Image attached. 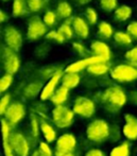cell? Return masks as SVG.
I'll use <instances>...</instances> for the list:
<instances>
[{
  "mask_svg": "<svg viewBox=\"0 0 137 156\" xmlns=\"http://www.w3.org/2000/svg\"><path fill=\"white\" fill-rule=\"evenodd\" d=\"M29 11L33 13H37L48 5L49 0H27Z\"/></svg>",
  "mask_w": 137,
  "mask_h": 156,
  "instance_id": "cell-28",
  "label": "cell"
},
{
  "mask_svg": "<svg viewBox=\"0 0 137 156\" xmlns=\"http://www.w3.org/2000/svg\"><path fill=\"white\" fill-rule=\"evenodd\" d=\"M125 60L128 61L130 64L134 66V67L137 68V46L131 48L130 50H128L125 52Z\"/></svg>",
  "mask_w": 137,
  "mask_h": 156,
  "instance_id": "cell-39",
  "label": "cell"
},
{
  "mask_svg": "<svg viewBox=\"0 0 137 156\" xmlns=\"http://www.w3.org/2000/svg\"><path fill=\"white\" fill-rule=\"evenodd\" d=\"M12 83H13V76L12 74L5 73L4 76H2L1 79H0V91H1V94L5 93V91L10 88V86L12 85Z\"/></svg>",
  "mask_w": 137,
  "mask_h": 156,
  "instance_id": "cell-35",
  "label": "cell"
},
{
  "mask_svg": "<svg viewBox=\"0 0 137 156\" xmlns=\"http://www.w3.org/2000/svg\"><path fill=\"white\" fill-rule=\"evenodd\" d=\"M2 1H4V2H6V1H9V0H2Z\"/></svg>",
  "mask_w": 137,
  "mask_h": 156,
  "instance_id": "cell-51",
  "label": "cell"
},
{
  "mask_svg": "<svg viewBox=\"0 0 137 156\" xmlns=\"http://www.w3.org/2000/svg\"><path fill=\"white\" fill-rule=\"evenodd\" d=\"M110 78L117 83H131L137 80V68L132 64H119L110 70Z\"/></svg>",
  "mask_w": 137,
  "mask_h": 156,
  "instance_id": "cell-4",
  "label": "cell"
},
{
  "mask_svg": "<svg viewBox=\"0 0 137 156\" xmlns=\"http://www.w3.org/2000/svg\"><path fill=\"white\" fill-rule=\"evenodd\" d=\"M114 39H115V43L118 44L119 46H122V47L130 46L132 44V41H133V38L131 37V35L128 32H123V31L115 32Z\"/></svg>",
  "mask_w": 137,
  "mask_h": 156,
  "instance_id": "cell-27",
  "label": "cell"
},
{
  "mask_svg": "<svg viewBox=\"0 0 137 156\" xmlns=\"http://www.w3.org/2000/svg\"><path fill=\"white\" fill-rule=\"evenodd\" d=\"M1 132H2V141H9L11 136V125L5 119H1Z\"/></svg>",
  "mask_w": 137,
  "mask_h": 156,
  "instance_id": "cell-41",
  "label": "cell"
},
{
  "mask_svg": "<svg viewBox=\"0 0 137 156\" xmlns=\"http://www.w3.org/2000/svg\"><path fill=\"white\" fill-rule=\"evenodd\" d=\"M8 20V16H6V13L3 12V11H0V21L1 23H4L5 21Z\"/></svg>",
  "mask_w": 137,
  "mask_h": 156,
  "instance_id": "cell-48",
  "label": "cell"
},
{
  "mask_svg": "<svg viewBox=\"0 0 137 156\" xmlns=\"http://www.w3.org/2000/svg\"><path fill=\"white\" fill-rule=\"evenodd\" d=\"M87 63L84 58H82V60H79L77 62L69 64L65 68V73H80L81 71H83L84 69H87Z\"/></svg>",
  "mask_w": 137,
  "mask_h": 156,
  "instance_id": "cell-26",
  "label": "cell"
},
{
  "mask_svg": "<svg viewBox=\"0 0 137 156\" xmlns=\"http://www.w3.org/2000/svg\"><path fill=\"white\" fill-rule=\"evenodd\" d=\"M112 26L107 21H101L98 25V36L103 39H110L114 36Z\"/></svg>",
  "mask_w": 137,
  "mask_h": 156,
  "instance_id": "cell-25",
  "label": "cell"
},
{
  "mask_svg": "<svg viewBox=\"0 0 137 156\" xmlns=\"http://www.w3.org/2000/svg\"><path fill=\"white\" fill-rule=\"evenodd\" d=\"M128 100L133 106H137V90H135V89L130 90L129 94H128Z\"/></svg>",
  "mask_w": 137,
  "mask_h": 156,
  "instance_id": "cell-45",
  "label": "cell"
},
{
  "mask_svg": "<svg viewBox=\"0 0 137 156\" xmlns=\"http://www.w3.org/2000/svg\"><path fill=\"white\" fill-rule=\"evenodd\" d=\"M29 11L27 0H14L12 5V16L15 18L23 17Z\"/></svg>",
  "mask_w": 137,
  "mask_h": 156,
  "instance_id": "cell-22",
  "label": "cell"
},
{
  "mask_svg": "<svg viewBox=\"0 0 137 156\" xmlns=\"http://www.w3.org/2000/svg\"><path fill=\"white\" fill-rule=\"evenodd\" d=\"M121 134H122V129L118 126L117 124H113L110 125V141L112 142H117L120 140L121 138Z\"/></svg>",
  "mask_w": 137,
  "mask_h": 156,
  "instance_id": "cell-37",
  "label": "cell"
},
{
  "mask_svg": "<svg viewBox=\"0 0 137 156\" xmlns=\"http://www.w3.org/2000/svg\"><path fill=\"white\" fill-rule=\"evenodd\" d=\"M38 153L39 156H54V154L52 153L51 148L49 147L48 142L46 141H41L38 144Z\"/></svg>",
  "mask_w": 137,
  "mask_h": 156,
  "instance_id": "cell-40",
  "label": "cell"
},
{
  "mask_svg": "<svg viewBox=\"0 0 137 156\" xmlns=\"http://www.w3.org/2000/svg\"><path fill=\"white\" fill-rule=\"evenodd\" d=\"M132 13H133V10L131 6L128 4H122L116 9V11L114 12V17L117 21L123 23V21H127L132 16Z\"/></svg>",
  "mask_w": 137,
  "mask_h": 156,
  "instance_id": "cell-23",
  "label": "cell"
},
{
  "mask_svg": "<svg viewBox=\"0 0 137 156\" xmlns=\"http://www.w3.org/2000/svg\"><path fill=\"white\" fill-rule=\"evenodd\" d=\"M77 148L76 136L71 133L61 135L55 141V152L57 153H74Z\"/></svg>",
  "mask_w": 137,
  "mask_h": 156,
  "instance_id": "cell-11",
  "label": "cell"
},
{
  "mask_svg": "<svg viewBox=\"0 0 137 156\" xmlns=\"http://www.w3.org/2000/svg\"><path fill=\"white\" fill-rule=\"evenodd\" d=\"M54 156H74V153H57L54 152Z\"/></svg>",
  "mask_w": 137,
  "mask_h": 156,
  "instance_id": "cell-50",
  "label": "cell"
},
{
  "mask_svg": "<svg viewBox=\"0 0 137 156\" xmlns=\"http://www.w3.org/2000/svg\"><path fill=\"white\" fill-rule=\"evenodd\" d=\"M110 125L103 119H95L87 124L85 135L94 144H102L110 139Z\"/></svg>",
  "mask_w": 137,
  "mask_h": 156,
  "instance_id": "cell-2",
  "label": "cell"
},
{
  "mask_svg": "<svg viewBox=\"0 0 137 156\" xmlns=\"http://www.w3.org/2000/svg\"><path fill=\"white\" fill-rule=\"evenodd\" d=\"M2 147H3V154L4 156H15L12 148L9 144V141H2Z\"/></svg>",
  "mask_w": 137,
  "mask_h": 156,
  "instance_id": "cell-46",
  "label": "cell"
},
{
  "mask_svg": "<svg viewBox=\"0 0 137 156\" xmlns=\"http://www.w3.org/2000/svg\"><path fill=\"white\" fill-rule=\"evenodd\" d=\"M46 38L49 39V41H53L57 44H64L67 41L57 30H51V31H49L47 33V35H46Z\"/></svg>",
  "mask_w": 137,
  "mask_h": 156,
  "instance_id": "cell-38",
  "label": "cell"
},
{
  "mask_svg": "<svg viewBox=\"0 0 137 156\" xmlns=\"http://www.w3.org/2000/svg\"><path fill=\"white\" fill-rule=\"evenodd\" d=\"M62 76H63V69H59L50 80H48V82L44 85V88H43V90H41V96H39L41 101L50 100V99H51L52 94H53L54 91L57 89L59 83L62 81Z\"/></svg>",
  "mask_w": 137,
  "mask_h": 156,
  "instance_id": "cell-13",
  "label": "cell"
},
{
  "mask_svg": "<svg viewBox=\"0 0 137 156\" xmlns=\"http://www.w3.org/2000/svg\"><path fill=\"white\" fill-rule=\"evenodd\" d=\"M57 20H59V17H57L56 13L51 10H48L43 16V21L45 23V25L47 26L48 28L53 27Z\"/></svg>",
  "mask_w": 137,
  "mask_h": 156,
  "instance_id": "cell-32",
  "label": "cell"
},
{
  "mask_svg": "<svg viewBox=\"0 0 137 156\" xmlns=\"http://www.w3.org/2000/svg\"><path fill=\"white\" fill-rule=\"evenodd\" d=\"M44 88V85L41 81H34V82L29 83L27 86L23 88V97L27 100H32V99L36 98L37 96H41V90Z\"/></svg>",
  "mask_w": 137,
  "mask_h": 156,
  "instance_id": "cell-16",
  "label": "cell"
},
{
  "mask_svg": "<svg viewBox=\"0 0 137 156\" xmlns=\"http://www.w3.org/2000/svg\"><path fill=\"white\" fill-rule=\"evenodd\" d=\"M50 51V47L47 45H41L39 46L38 48H36V51H35V54L39 58H44L45 55H47V53Z\"/></svg>",
  "mask_w": 137,
  "mask_h": 156,
  "instance_id": "cell-44",
  "label": "cell"
},
{
  "mask_svg": "<svg viewBox=\"0 0 137 156\" xmlns=\"http://www.w3.org/2000/svg\"><path fill=\"white\" fill-rule=\"evenodd\" d=\"M87 72L89 74L94 76H104L106 74L107 72H110V65L109 63L104 62V63H98V64H95V65H92L87 68Z\"/></svg>",
  "mask_w": 137,
  "mask_h": 156,
  "instance_id": "cell-21",
  "label": "cell"
},
{
  "mask_svg": "<svg viewBox=\"0 0 137 156\" xmlns=\"http://www.w3.org/2000/svg\"><path fill=\"white\" fill-rule=\"evenodd\" d=\"M68 97H69V89L61 85L59 87H57V89L52 94L50 101L52 102V104H54V106L64 105V103L67 101Z\"/></svg>",
  "mask_w": 137,
  "mask_h": 156,
  "instance_id": "cell-18",
  "label": "cell"
},
{
  "mask_svg": "<svg viewBox=\"0 0 137 156\" xmlns=\"http://www.w3.org/2000/svg\"><path fill=\"white\" fill-rule=\"evenodd\" d=\"M57 31L61 33V34L63 35L67 41L68 39L74 38V29H72V26L70 25V23H67L64 21V23H62V25L59 26V28L57 29Z\"/></svg>",
  "mask_w": 137,
  "mask_h": 156,
  "instance_id": "cell-31",
  "label": "cell"
},
{
  "mask_svg": "<svg viewBox=\"0 0 137 156\" xmlns=\"http://www.w3.org/2000/svg\"><path fill=\"white\" fill-rule=\"evenodd\" d=\"M74 117L76 114L72 108H69L65 105L54 106L51 111V120L59 129H67L71 126L74 122Z\"/></svg>",
  "mask_w": 137,
  "mask_h": 156,
  "instance_id": "cell-3",
  "label": "cell"
},
{
  "mask_svg": "<svg viewBox=\"0 0 137 156\" xmlns=\"http://www.w3.org/2000/svg\"><path fill=\"white\" fill-rule=\"evenodd\" d=\"M59 69H61V68L55 67L54 65L45 66V67L41 68V71H39V76H41V78L44 79V80H50Z\"/></svg>",
  "mask_w": 137,
  "mask_h": 156,
  "instance_id": "cell-29",
  "label": "cell"
},
{
  "mask_svg": "<svg viewBox=\"0 0 137 156\" xmlns=\"http://www.w3.org/2000/svg\"><path fill=\"white\" fill-rule=\"evenodd\" d=\"M90 53L92 55L99 56V58H102L104 62H107L112 58V51H110L109 45H106L105 43L101 41H95L90 44Z\"/></svg>",
  "mask_w": 137,
  "mask_h": 156,
  "instance_id": "cell-14",
  "label": "cell"
},
{
  "mask_svg": "<svg viewBox=\"0 0 137 156\" xmlns=\"http://www.w3.org/2000/svg\"><path fill=\"white\" fill-rule=\"evenodd\" d=\"M84 15H85V18L86 20L89 23V25H96L97 21H98V13H97V11L95 10L94 8H90V6H88V8L85 9V12H84Z\"/></svg>",
  "mask_w": 137,
  "mask_h": 156,
  "instance_id": "cell-33",
  "label": "cell"
},
{
  "mask_svg": "<svg viewBox=\"0 0 137 156\" xmlns=\"http://www.w3.org/2000/svg\"><path fill=\"white\" fill-rule=\"evenodd\" d=\"M10 101H11V96L9 94H4V96L1 98V100H0V115L4 116L6 109H8L9 106L11 105Z\"/></svg>",
  "mask_w": 137,
  "mask_h": 156,
  "instance_id": "cell-42",
  "label": "cell"
},
{
  "mask_svg": "<svg viewBox=\"0 0 137 156\" xmlns=\"http://www.w3.org/2000/svg\"><path fill=\"white\" fill-rule=\"evenodd\" d=\"M62 86L66 87L67 89L76 88L81 82V76L79 73H65L62 76Z\"/></svg>",
  "mask_w": 137,
  "mask_h": 156,
  "instance_id": "cell-19",
  "label": "cell"
},
{
  "mask_svg": "<svg viewBox=\"0 0 137 156\" xmlns=\"http://www.w3.org/2000/svg\"><path fill=\"white\" fill-rule=\"evenodd\" d=\"M2 38H3L5 46L14 50L15 52L19 51L23 47V38L19 30L14 26L8 25L2 30Z\"/></svg>",
  "mask_w": 137,
  "mask_h": 156,
  "instance_id": "cell-7",
  "label": "cell"
},
{
  "mask_svg": "<svg viewBox=\"0 0 137 156\" xmlns=\"http://www.w3.org/2000/svg\"><path fill=\"white\" fill-rule=\"evenodd\" d=\"M26 116V108L23 103L20 102H13L6 109L4 114V119L9 122L11 126H15L20 123L21 120Z\"/></svg>",
  "mask_w": 137,
  "mask_h": 156,
  "instance_id": "cell-10",
  "label": "cell"
},
{
  "mask_svg": "<svg viewBox=\"0 0 137 156\" xmlns=\"http://www.w3.org/2000/svg\"><path fill=\"white\" fill-rule=\"evenodd\" d=\"M72 29L74 31V34L78 37L82 39H85L89 35V27L87 25V21L83 19L80 16H74L72 17Z\"/></svg>",
  "mask_w": 137,
  "mask_h": 156,
  "instance_id": "cell-15",
  "label": "cell"
},
{
  "mask_svg": "<svg viewBox=\"0 0 137 156\" xmlns=\"http://www.w3.org/2000/svg\"><path fill=\"white\" fill-rule=\"evenodd\" d=\"M122 135L129 141L137 140V117L132 114L124 115V124L122 126Z\"/></svg>",
  "mask_w": 137,
  "mask_h": 156,
  "instance_id": "cell-12",
  "label": "cell"
},
{
  "mask_svg": "<svg viewBox=\"0 0 137 156\" xmlns=\"http://www.w3.org/2000/svg\"><path fill=\"white\" fill-rule=\"evenodd\" d=\"M84 156H106L105 153L100 149H90L85 153Z\"/></svg>",
  "mask_w": 137,
  "mask_h": 156,
  "instance_id": "cell-47",
  "label": "cell"
},
{
  "mask_svg": "<svg viewBox=\"0 0 137 156\" xmlns=\"http://www.w3.org/2000/svg\"><path fill=\"white\" fill-rule=\"evenodd\" d=\"M131 146L129 141H121L110 150L109 156H130Z\"/></svg>",
  "mask_w": 137,
  "mask_h": 156,
  "instance_id": "cell-24",
  "label": "cell"
},
{
  "mask_svg": "<svg viewBox=\"0 0 137 156\" xmlns=\"http://www.w3.org/2000/svg\"><path fill=\"white\" fill-rule=\"evenodd\" d=\"M41 132L43 134L44 138H45L46 142H48V144L56 141L57 138H59L56 136V131L54 129V127L45 120L41 121Z\"/></svg>",
  "mask_w": 137,
  "mask_h": 156,
  "instance_id": "cell-17",
  "label": "cell"
},
{
  "mask_svg": "<svg viewBox=\"0 0 137 156\" xmlns=\"http://www.w3.org/2000/svg\"><path fill=\"white\" fill-rule=\"evenodd\" d=\"M100 6L105 12H115L118 8V0H100Z\"/></svg>",
  "mask_w": 137,
  "mask_h": 156,
  "instance_id": "cell-36",
  "label": "cell"
},
{
  "mask_svg": "<svg viewBox=\"0 0 137 156\" xmlns=\"http://www.w3.org/2000/svg\"><path fill=\"white\" fill-rule=\"evenodd\" d=\"M56 13L59 19H69L72 17V8L67 1H59L56 5Z\"/></svg>",
  "mask_w": 137,
  "mask_h": 156,
  "instance_id": "cell-20",
  "label": "cell"
},
{
  "mask_svg": "<svg viewBox=\"0 0 137 156\" xmlns=\"http://www.w3.org/2000/svg\"><path fill=\"white\" fill-rule=\"evenodd\" d=\"M100 102L110 114H116L127 104L128 94L119 85H110L100 94Z\"/></svg>",
  "mask_w": 137,
  "mask_h": 156,
  "instance_id": "cell-1",
  "label": "cell"
},
{
  "mask_svg": "<svg viewBox=\"0 0 137 156\" xmlns=\"http://www.w3.org/2000/svg\"><path fill=\"white\" fill-rule=\"evenodd\" d=\"M41 131V124H38V119L37 116L32 114L30 117V134L34 139H37Z\"/></svg>",
  "mask_w": 137,
  "mask_h": 156,
  "instance_id": "cell-30",
  "label": "cell"
},
{
  "mask_svg": "<svg viewBox=\"0 0 137 156\" xmlns=\"http://www.w3.org/2000/svg\"><path fill=\"white\" fill-rule=\"evenodd\" d=\"M72 48H74V52H76L78 55L82 56L84 58L89 56L88 55V54H89V51H88V49L86 48V46L81 43V41H74V43L72 44Z\"/></svg>",
  "mask_w": 137,
  "mask_h": 156,
  "instance_id": "cell-34",
  "label": "cell"
},
{
  "mask_svg": "<svg viewBox=\"0 0 137 156\" xmlns=\"http://www.w3.org/2000/svg\"><path fill=\"white\" fill-rule=\"evenodd\" d=\"M1 63L5 73L12 76L16 73L20 67V61L17 53L8 46H3L1 48Z\"/></svg>",
  "mask_w": 137,
  "mask_h": 156,
  "instance_id": "cell-6",
  "label": "cell"
},
{
  "mask_svg": "<svg viewBox=\"0 0 137 156\" xmlns=\"http://www.w3.org/2000/svg\"><path fill=\"white\" fill-rule=\"evenodd\" d=\"M127 32L131 35L132 38L137 39V20L131 21L127 27Z\"/></svg>",
  "mask_w": 137,
  "mask_h": 156,
  "instance_id": "cell-43",
  "label": "cell"
},
{
  "mask_svg": "<svg viewBox=\"0 0 137 156\" xmlns=\"http://www.w3.org/2000/svg\"><path fill=\"white\" fill-rule=\"evenodd\" d=\"M9 144L14 154L17 156H28L30 152V144L28 139L19 132H13L9 138Z\"/></svg>",
  "mask_w": 137,
  "mask_h": 156,
  "instance_id": "cell-9",
  "label": "cell"
},
{
  "mask_svg": "<svg viewBox=\"0 0 137 156\" xmlns=\"http://www.w3.org/2000/svg\"><path fill=\"white\" fill-rule=\"evenodd\" d=\"M72 111L79 117L88 119L96 113V103L88 97L78 96L72 103Z\"/></svg>",
  "mask_w": 137,
  "mask_h": 156,
  "instance_id": "cell-5",
  "label": "cell"
},
{
  "mask_svg": "<svg viewBox=\"0 0 137 156\" xmlns=\"http://www.w3.org/2000/svg\"><path fill=\"white\" fill-rule=\"evenodd\" d=\"M74 2H76L77 4H79V5H85V4L89 3L92 0H74Z\"/></svg>",
  "mask_w": 137,
  "mask_h": 156,
  "instance_id": "cell-49",
  "label": "cell"
},
{
  "mask_svg": "<svg viewBox=\"0 0 137 156\" xmlns=\"http://www.w3.org/2000/svg\"><path fill=\"white\" fill-rule=\"evenodd\" d=\"M48 27L45 25L43 19L37 15H33L28 19L27 37L30 41H37L47 35Z\"/></svg>",
  "mask_w": 137,
  "mask_h": 156,
  "instance_id": "cell-8",
  "label": "cell"
}]
</instances>
